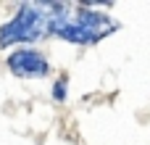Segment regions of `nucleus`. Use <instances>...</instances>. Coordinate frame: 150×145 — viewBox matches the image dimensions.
Segmentation results:
<instances>
[{
    "mask_svg": "<svg viewBox=\"0 0 150 145\" xmlns=\"http://www.w3.org/2000/svg\"><path fill=\"white\" fill-rule=\"evenodd\" d=\"M53 3H21L18 11L0 26V48H11L18 42H34L47 34Z\"/></svg>",
    "mask_w": 150,
    "mask_h": 145,
    "instance_id": "f257e3e1",
    "label": "nucleus"
},
{
    "mask_svg": "<svg viewBox=\"0 0 150 145\" xmlns=\"http://www.w3.org/2000/svg\"><path fill=\"white\" fill-rule=\"evenodd\" d=\"M8 69L13 77H21V79H37V77H47L50 71V63L47 58L40 53V50H32V48H16L8 58H5Z\"/></svg>",
    "mask_w": 150,
    "mask_h": 145,
    "instance_id": "f03ea898",
    "label": "nucleus"
},
{
    "mask_svg": "<svg viewBox=\"0 0 150 145\" xmlns=\"http://www.w3.org/2000/svg\"><path fill=\"white\" fill-rule=\"evenodd\" d=\"M66 95H69V79H66V77H61V79H55V85H53V100L63 103V100H66Z\"/></svg>",
    "mask_w": 150,
    "mask_h": 145,
    "instance_id": "7ed1b4c3",
    "label": "nucleus"
}]
</instances>
